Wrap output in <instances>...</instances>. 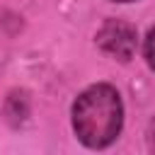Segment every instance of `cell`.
<instances>
[{"label": "cell", "instance_id": "2", "mask_svg": "<svg viewBox=\"0 0 155 155\" xmlns=\"http://www.w3.org/2000/svg\"><path fill=\"white\" fill-rule=\"evenodd\" d=\"M97 44L102 46V51H107L109 56L119 58V61H128L136 51V29L126 22L119 19H109L99 34H97Z\"/></svg>", "mask_w": 155, "mask_h": 155}, {"label": "cell", "instance_id": "4", "mask_svg": "<svg viewBox=\"0 0 155 155\" xmlns=\"http://www.w3.org/2000/svg\"><path fill=\"white\" fill-rule=\"evenodd\" d=\"M150 145H153V150H155V121H153V126H150Z\"/></svg>", "mask_w": 155, "mask_h": 155}, {"label": "cell", "instance_id": "3", "mask_svg": "<svg viewBox=\"0 0 155 155\" xmlns=\"http://www.w3.org/2000/svg\"><path fill=\"white\" fill-rule=\"evenodd\" d=\"M145 58H148V65L155 70V29L148 31V39H145Z\"/></svg>", "mask_w": 155, "mask_h": 155}, {"label": "cell", "instance_id": "1", "mask_svg": "<svg viewBox=\"0 0 155 155\" xmlns=\"http://www.w3.org/2000/svg\"><path fill=\"white\" fill-rule=\"evenodd\" d=\"M121 99L111 85H94L85 90L73 107V128L90 148L109 145L121 131Z\"/></svg>", "mask_w": 155, "mask_h": 155}, {"label": "cell", "instance_id": "5", "mask_svg": "<svg viewBox=\"0 0 155 155\" xmlns=\"http://www.w3.org/2000/svg\"><path fill=\"white\" fill-rule=\"evenodd\" d=\"M116 2H128V0H116Z\"/></svg>", "mask_w": 155, "mask_h": 155}]
</instances>
